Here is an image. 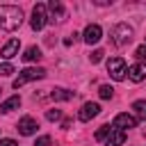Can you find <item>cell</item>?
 Masks as SVG:
<instances>
[{"instance_id":"52a82bcc","label":"cell","mask_w":146,"mask_h":146,"mask_svg":"<svg viewBox=\"0 0 146 146\" xmlns=\"http://www.w3.org/2000/svg\"><path fill=\"white\" fill-rule=\"evenodd\" d=\"M100 114V105L98 103H84L82 107H80V112H78V119L80 121H91L94 116H98Z\"/></svg>"},{"instance_id":"44dd1931","label":"cell","mask_w":146,"mask_h":146,"mask_svg":"<svg viewBox=\"0 0 146 146\" xmlns=\"http://www.w3.org/2000/svg\"><path fill=\"white\" fill-rule=\"evenodd\" d=\"M103 55H105V52H103L100 48H98V50H94V52L89 55V59H91V64H98V62L103 59Z\"/></svg>"},{"instance_id":"7a4b0ae2","label":"cell","mask_w":146,"mask_h":146,"mask_svg":"<svg viewBox=\"0 0 146 146\" xmlns=\"http://www.w3.org/2000/svg\"><path fill=\"white\" fill-rule=\"evenodd\" d=\"M41 78H46V68H41V66H34V68H23V71H21V75L14 80V89L23 87V84H25V82H30V80H41Z\"/></svg>"},{"instance_id":"2e32d148","label":"cell","mask_w":146,"mask_h":146,"mask_svg":"<svg viewBox=\"0 0 146 146\" xmlns=\"http://www.w3.org/2000/svg\"><path fill=\"white\" fill-rule=\"evenodd\" d=\"M18 105H21V98H18V96H11V98H7V100L0 105V112L7 114V112H11V110H16Z\"/></svg>"},{"instance_id":"30bf717a","label":"cell","mask_w":146,"mask_h":146,"mask_svg":"<svg viewBox=\"0 0 146 146\" xmlns=\"http://www.w3.org/2000/svg\"><path fill=\"white\" fill-rule=\"evenodd\" d=\"M123 144H125V132L110 128V135L105 137V146H123Z\"/></svg>"},{"instance_id":"7402d4cb","label":"cell","mask_w":146,"mask_h":146,"mask_svg":"<svg viewBox=\"0 0 146 146\" xmlns=\"http://www.w3.org/2000/svg\"><path fill=\"white\" fill-rule=\"evenodd\" d=\"M46 119L48 121H57V119H62V112L59 110H48L46 112Z\"/></svg>"},{"instance_id":"8992f818","label":"cell","mask_w":146,"mask_h":146,"mask_svg":"<svg viewBox=\"0 0 146 146\" xmlns=\"http://www.w3.org/2000/svg\"><path fill=\"white\" fill-rule=\"evenodd\" d=\"M135 125H137V119L130 116V114H125V112H123V114H116V116H114V123H112V128L123 130V132L130 130V128H135Z\"/></svg>"},{"instance_id":"3957f363","label":"cell","mask_w":146,"mask_h":146,"mask_svg":"<svg viewBox=\"0 0 146 146\" xmlns=\"http://www.w3.org/2000/svg\"><path fill=\"white\" fill-rule=\"evenodd\" d=\"M112 41L116 43V46H125V43H130V39H132V27L128 25V23H116L114 25V30H112Z\"/></svg>"},{"instance_id":"9a60e30c","label":"cell","mask_w":146,"mask_h":146,"mask_svg":"<svg viewBox=\"0 0 146 146\" xmlns=\"http://www.w3.org/2000/svg\"><path fill=\"white\" fill-rule=\"evenodd\" d=\"M36 59H41V50H39L36 46H30V48L23 52V62H36Z\"/></svg>"},{"instance_id":"ba28073f","label":"cell","mask_w":146,"mask_h":146,"mask_svg":"<svg viewBox=\"0 0 146 146\" xmlns=\"http://www.w3.org/2000/svg\"><path fill=\"white\" fill-rule=\"evenodd\" d=\"M100 36H103V30H100V25H96V23H89L87 27H84V41L91 46V43H98L100 41Z\"/></svg>"},{"instance_id":"6da1fadb","label":"cell","mask_w":146,"mask_h":146,"mask_svg":"<svg viewBox=\"0 0 146 146\" xmlns=\"http://www.w3.org/2000/svg\"><path fill=\"white\" fill-rule=\"evenodd\" d=\"M21 23H23V11L18 7H11V5L0 7V30L14 32V30L21 27Z\"/></svg>"},{"instance_id":"484cf974","label":"cell","mask_w":146,"mask_h":146,"mask_svg":"<svg viewBox=\"0 0 146 146\" xmlns=\"http://www.w3.org/2000/svg\"><path fill=\"white\" fill-rule=\"evenodd\" d=\"M0 91H2V89H0Z\"/></svg>"},{"instance_id":"cb8c5ba5","label":"cell","mask_w":146,"mask_h":146,"mask_svg":"<svg viewBox=\"0 0 146 146\" xmlns=\"http://www.w3.org/2000/svg\"><path fill=\"white\" fill-rule=\"evenodd\" d=\"M135 57H137V59H146V46H139V48L135 50Z\"/></svg>"},{"instance_id":"4fadbf2b","label":"cell","mask_w":146,"mask_h":146,"mask_svg":"<svg viewBox=\"0 0 146 146\" xmlns=\"http://www.w3.org/2000/svg\"><path fill=\"white\" fill-rule=\"evenodd\" d=\"M46 9H50V21H52V23L64 18V5H62L59 0H50Z\"/></svg>"},{"instance_id":"277c9868","label":"cell","mask_w":146,"mask_h":146,"mask_svg":"<svg viewBox=\"0 0 146 146\" xmlns=\"http://www.w3.org/2000/svg\"><path fill=\"white\" fill-rule=\"evenodd\" d=\"M107 73H110L112 80H123L125 73H128V68H125V59H123V57H112V59L107 62Z\"/></svg>"},{"instance_id":"5bb4252c","label":"cell","mask_w":146,"mask_h":146,"mask_svg":"<svg viewBox=\"0 0 146 146\" xmlns=\"http://www.w3.org/2000/svg\"><path fill=\"white\" fill-rule=\"evenodd\" d=\"M50 98H52V100H71V98H73V91L57 87V89H52V91H50Z\"/></svg>"},{"instance_id":"d6986e66","label":"cell","mask_w":146,"mask_h":146,"mask_svg":"<svg viewBox=\"0 0 146 146\" xmlns=\"http://www.w3.org/2000/svg\"><path fill=\"white\" fill-rule=\"evenodd\" d=\"M107 135H110V125H100V128L96 130V139H98V141H103Z\"/></svg>"},{"instance_id":"603a6c76","label":"cell","mask_w":146,"mask_h":146,"mask_svg":"<svg viewBox=\"0 0 146 146\" xmlns=\"http://www.w3.org/2000/svg\"><path fill=\"white\" fill-rule=\"evenodd\" d=\"M11 73H14V66H11V64H0V75H2V78L11 75Z\"/></svg>"},{"instance_id":"ac0fdd59","label":"cell","mask_w":146,"mask_h":146,"mask_svg":"<svg viewBox=\"0 0 146 146\" xmlns=\"http://www.w3.org/2000/svg\"><path fill=\"white\" fill-rule=\"evenodd\" d=\"M98 94H100V98H105V100H107V98H112V96H114V89H112L110 84H100Z\"/></svg>"},{"instance_id":"9c48e42d","label":"cell","mask_w":146,"mask_h":146,"mask_svg":"<svg viewBox=\"0 0 146 146\" xmlns=\"http://www.w3.org/2000/svg\"><path fill=\"white\" fill-rule=\"evenodd\" d=\"M36 128H39V125H36V121H34L32 116H23V119L18 121V125H16V130H18L21 135H25V137H27V135H34Z\"/></svg>"},{"instance_id":"8fae6325","label":"cell","mask_w":146,"mask_h":146,"mask_svg":"<svg viewBox=\"0 0 146 146\" xmlns=\"http://www.w3.org/2000/svg\"><path fill=\"white\" fill-rule=\"evenodd\" d=\"M18 48H21V41L18 39H9L2 48H0V57H5V59H11L14 55H18Z\"/></svg>"},{"instance_id":"7c38bea8","label":"cell","mask_w":146,"mask_h":146,"mask_svg":"<svg viewBox=\"0 0 146 146\" xmlns=\"http://www.w3.org/2000/svg\"><path fill=\"white\" fill-rule=\"evenodd\" d=\"M128 78H130L132 82L146 80V64H132V66L128 68Z\"/></svg>"},{"instance_id":"d4e9b609","label":"cell","mask_w":146,"mask_h":146,"mask_svg":"<svg viewBox=\"0 0 146 146\" xmlns=\"http://www.w3.org/2000/svg\"><path fill=\"white\" fill-rule=\"evenodd\" d=\"M0 146H16L14 139H0Z\"/></svg>"},{"instance_id":"e0dca14e","label":"cell","mask_w":146,"mask_h":146,"mask_svg":"<svg viewBox=\"0 0 146 146\" xmlns=\"http://www.w3.org/2000/svg\"><path fill=\"white\" fill-rule=\"evenodd\" d=\"M132 110H135V114H137L141 121H146V100H135V103H132Z\"/></svg>"},{"instance_id":"5b68a950","label":"cell","mask_w":146,"mask_h":146,"mask_svg":"<svg viewBox=\"0 0 146 146\" xmlns=\"http://www.w3.org/2000/svg\"><path fill=\"white\" fill-rule=\"evenodd\" d=\"M46 21H48V16H46V5L36 2V5H34V9H32V21H30L32 30H36V32H39V30H43Z\"/></svg>"},{"instance_id":"ffe728a7","label":"cell","mask_w":146,"mask_h":146,"mask_svg":"<svg viewBox=\"0 0 146 146\" xmlns=\"http://www.w3.org/2000/svg\"><path fill=\"white\" fill-rule=\"evenodd\" d=\"M32 146H52V139H50L48 135H43V137H39V139H36Z\"/></svg>"}]
</instances>
